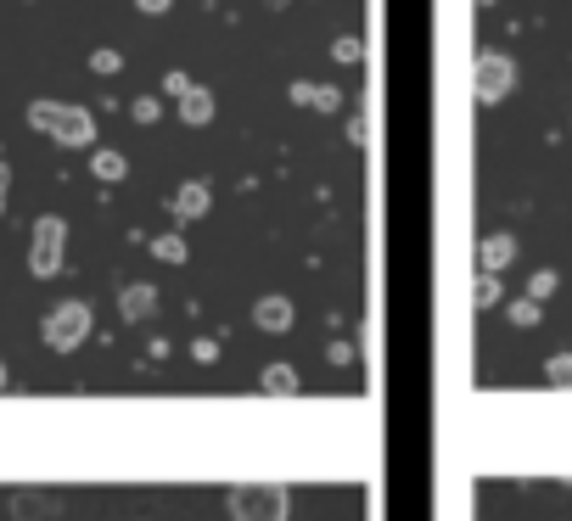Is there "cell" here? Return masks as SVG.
<instances>
[{
  "label": "cell",
  "mask_w": 572,
  "mask_h": 521,
  "mask_svg": "<svg viewBox=\"0 0 572 521\" xmlns=\"http://www.w3.org/2000/svg\"><path fill=\"white\" fill-rule=\"evenodd\" d=\"M29 129L51 135L57 146L79 152V146H96V113L90 107H73V101H29Z\"/></svg>",
  "instance_id": "6da1fadb"
},
{
  "label": "cell",
  "mask_w": 572,
  "mask_h": 521,
  "mask_svg": "<svg viewBox=\"0 0 572 521\" xmlns=\"http://www.w3.org/2000/svg\"><path fill=\"white\" fill-rule=\"evenodd\" d=\"M225 510H230V521H286L292 516V493L281 482H236Z\"/></svg>",
  "instance_id": "7a4b0ae2"
},
{
  "label": "cell",
  "mask_w": 572,
  "mask_h": 521,
  "mask_svg": "<svg viewBox=\"0 0 572 521\" xmlns=\"http://www.w3.org/2000/svg\"><path fill=\"white\" fill-rule=\"evenodd\" d=\"M90 325H96L90 303H85V297H68V303H57V309L45 314L40 337H45V348H51V353H73V348H85Z\"/></svg>",
  "instance_id": "3957f363"
},
{
  "label": "cell",
  "mask_w": 572,
  "mask_h": 521,
  "mask_svg": "<svg viewBox=\"0 0 572 521\" xmlns=\"http://www.w3.org/2000/svg\"><path fill=\"white\" fill-rule=\"evenodd\" d=\"M62 247H68V225H62V213H40L34 230H29V275H34V281L62 275Z\"/></svg>",
  "instance_id": "277c9868"
},
{
  "label": "cell",
  "mask_w": 572,
  "mask_h": 521,
  "mask_svg": "<svg viewBox=\"0 0 572 521\" xmlns=\"http://www.w3.org/2000/svg\"><path fill=\"white\" fill-rule=\"evenodd\" d=\"M516 85V62L500 57V51H483V57L472 62V96L483 101V107H494V101H505Z\"/></svg>",
  "instance_id": "5b68a950"
},
{
  "label": "cell",
  "mask_w": 572,
  "mask_h": 521,
  "mask_svg": "<svg viewBox=\"0 0 572 521\" xmlns=\"http://www.w3.org/2000/svg\"><path fill=\"white\" fill-rule=\"evenodd\" d=\"M174 113H180V124H186V129H202V124H214L219 101H214V90H208V85H191L186 96L174 101Z\"/></svg>",
  "instance_id": "8992f818"
},
{
  "label": "cell",
  "mask_w": 572,
  "mask_h": 521,
  "mask_svg": "<svg viewBox=\"0 0 572 521\" xmlns=\"http://www.w3.org/2000/svg\"><path fill=\"white\" fill-rule=\"evenodd\" d=\"M174 219H180V225H191V219H202V213L214 208V191H208V180H186L180 185V191H174Z\"/></svg>",
  "instance_id": "52a82bcc"
},
{
  "label": "cell",
  "mask_w": 572,
  "mask_h": 521,
  "mask_svg": "<svg viewBox=\"0 0 572 521\" xmlns=\"http://www.w3.org/2000/svg\"><path fill=\"white\" fill-rule=\"evenodd\" d=\"M253 325H258V331H275V337H281V331H292V303H286L281 292L258 297V303H253Z\"/></svg>",
  "instance_id": "ba28073f"
},
{
  "label": "cell",
  "mask_w": 572,
  "mask_h": 521,
  "mask_svg": "<svg viewBox=\"0 0 572 521\" xmlns=\"http://www.w3.org/2000/svg\"><path fill=\"white\" fill-rule=\"evenodd\" d=\"M152 309H158V286L135 281V286L118 292V314H124V320H152Z\"/></svg>",
  "instance_id": "9c48e42d"
},
{
  "label": "cell",
  "mask_w": 572,
  "mask_h": 521,
  "mask_svg": "<svg viewBox=\"0 0 572 521\" xmlns=\"http://www.w3.org/2000/svg\"><path fill=\"white\" fill-rule=\"evenodd\" d=\"M90 174H96L101 185H118V180H129V157L113 152V146H96V152H90Z\"/></svg>",
  "instance_id": "30bf717a"
},
{
  "label": "cell",
  "mask_w": 572,
  "mask_h": 521,
  "mask_svg": "<svg viewBox=\"0 0 572 521\" xmlns=\"http://www.w3.org/2000/svg\"><path fill=\"white\" fill-rule=\"evenodd\" d=\"M511 258H516V236H505V230L500 236H483V247H477V264H483L488 275H500Z\"/></svg>",
  "instance_id": "8fae6325"
},
{
  "label": "cell",
  "mask_w": 572,
  "mask_h": 521,
  "mask_svg": "<svg viewBox=\"0 0 572 521\" xmlns=\"http://www.w3.org/2000/svg\"><path fill=\"white\" fill-rule=\"evenodd\" d=\"M152 258H158V264H186V258H191V247L169 230V236H152Z\"/></svg>",
  "instance_id": "7c38bea8"
},
{
  "label": "cell",
  "mask_w": 572,
  "mask_h": 521,
  "mask_svg": "<svg viewBox=\"0 0 572 521\" xmlns=\"http://www.w3.org/2000/svg\"><path fill=\"white\" fill-rule=\"evenodd\" d=\"M303 107H315V113H343V90H337V85H315V79H309V101H303Z\"/></svg>",
  "instance_id": "4fadbf2b"
},
{
  "label": "cell",
  "mask_w": 572,
  "mask_h": 521,
  "mask_svg": "<svg viewBox=\"0 0 572 521\" xmlns=\"http://www.w3.org/2000/svg\"><path fill=\"white\" fill-rule=\"evenodd\" d=\"M258 381H264V393H298V370L292 365H270Z\"/></svg>",
  "instance_id": "5bb4252c"
},
{
  "label": "cell",
  "mask_w": 572,
  "mask_h": 521,
  "mask_svg": "<svg viewBox=\"0 0 572 521\" xmlns=\"http://www.w3.org/2000/svg\"><path fill=\"white\" fill-rule=\"evenodd\" d=\"M472 303L477 309H494V303H500V275H488L483 269V275L472 281Z\"/></svg>",
  "instance_id": "9a60e30c"
},
{
  "label": "cell",
  "mask_w": 572,
  "mask_h": 521,
  "mask_svg": "<svg viewBox=\"0 0 572 521\" xmlns=\"http://www.w3.org/2000/svg\"><path fill=\"white\" fill-rule=\"evenodd\" d=\"M118 68H124V57H118L113 45H96V51H90V73H101V79H113Z\"/></svg>",
  "instance_id": "2e32d148"
},
{
  "label": "cell",
  "mask_w": 572,
  "mask_h": 521,
  "mask_svg": "<svg viewBox=\"0 0 572 521\" xmlns=\"http://www.w3.org/2000/svg\"><path fill=\"white\" fill-rule=\"evenodd\" d=\"M129 118H135V124H158V118H163V101H158V96H135V101H129Z\"/></svg>",
  "instance_id": "e0dca14e"
},
{
  "label": "cell",
  "mask_w": 572,
  "mask_h": 521,
  "mask_svg": "<svg viewBox=\"0 0 572 521\" xmlns=\"http://www.w3.org/2000/svg\"><path fill=\"white\" fill-rule=\"evenodd\" d=\"M365 57V45L354 40V34H337V40H331V62H359Z\"/></svg>",
  "instance_id": "ac0fdd59"
},
{
  "label": "cell",
  "mask_w": 572,
  "mask_h": 521,
  "mask_svg": "<svg viewBox=\"0 0 572 521\" xmlns=\"http://www.w3.org/2000/svg\"><path fill=\"white\" fill-rule=\"evenodd\" d=\"M550 292H556V269H539V275L528 281V297H533V303H544Z\"/></svg>",
  "instance_id": "d6986e66"
},
{
  "label": "cell",
  "mask_w": 572,
  "mask_h": 521,
  "mask_svg": "<svg viewBox=\"0 0 572 521\" xmlns=\"http://www.w3.org/2000/svg\"><path fill=\"white\" fill-rule=\"evenodd\" d=\"M511 320H516V325H539V303H533V297H516V303H511Z\"/></svg>",
  "instance_id": "ffe728a7"
},
{
  "label": "cell",
  "mask_w": 572,
  "mask_h": 521,
  "mask_svg": "<svg viewBox=\"0 0 572 521\" xmlns=\"http://www.w3.org/2000/svg\"><path fill=\"white\" fill-rule=\"evenodd\" d=\"M186 90H191V79H186L180 68H174V73H163V96H169V101H180Z\"/></svg>",
  "instance_id": "44dd1931"
},
{
  "label": "cell",
  "mask_w": 572,
  "mask_h": 521,
  "mask_svg": "<svg viewBox=\"0 0 572 521\" xmlns=\"http://www.w3.org/2000/svg\"><path fill=\"white\" fill-rule=\"evenodd\" d=\"M191 359H197V365H214V359H219V342H214V337H197V342H191Z\"/></svg>",
  "instance_id": "7402d4cb"
},
{
  "label": "cell",
  "mask_w": 572,
  "mask_h": 521,
  "mask_svg": "<svg viewBox=\"0 0 572 521\" xmlns=\"http://www.w3.org/2000/svg\"><path fill=\"white\" fill-rule=\"evenodd\" d=\"M544 370H550V381H572V359H567V353H561V359H550Z\"/></svg>",
  "instance_id": "603a6c76"
},
{
  "label": "cell",
  "mask_w": 572,
  "mask_h": 521,
  "mask_svg": "<svg viewBox=\"0 0 572 521\" xmlns=\"http://www.w3.org/2000/svg\"><path fill=\"white\" fill-rule=\"evenodd\" d=\"M286 101H292V107H303V101H309V79H292V85H286Z\"/></svg>",
  "instance_id": "cb8c5ba5"
},
{
  "label": "cell",
  "mask_w": 572,
  "mask_h": 521,
  "mask_svg": "<svg viewBox=\"0 0 572 521\" xmlns=\"http://www.w3.org/2000/svg\"><path fill=\"white\" fill-rule=\"evenodd\" d=\"M135 6H141L146 17H163V12H169V6H174V0H135Z\"/></svg>",
  "instance_id": "d4e9b609"
},
{
  "label": "cell",
  "mask_w": 572,
  "mask_h": 521,
  "mask_svg": "<svg viewBox=\"0 0 572 521\" xmlns=\"http://www.w3.org/2000/svg\"><path fill=\"white\" fill-rule=\"evenodd\" d=\"M6 185H12V169H6V163H0V191H6Z\"/></svg>",
  "instance_id": "484cf974"
},
{
  "label": "cell",
  "mask_w": 572,
  "mask_h": 521,
  "mask_svg": "<svg viewBox=\"0 0 572 521\" xmlns=\"http://www.w3.org/2000/svg\"><path fill=\"white\" fill-rule=\"evenodd\" d=\"M0 219H6V191H0Z\"/></svg>",
  "instance_id": "4316f807"
},
{
  "label": "cell",
  "mask_w": 572,
  "mask_h": 521,
  "mask_svg": "<svg viewBox=\"0 0 572 521\" xmlns=\"http://www.w3.org/2000/svg\"><path fill=\"white\" fill-rule=\"evenodd\" d=\"M0 387H6V365H0Z\"/></svg>",
  "instance_id": "83f0119b"
}]
</instances>
